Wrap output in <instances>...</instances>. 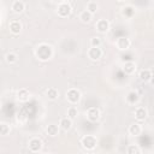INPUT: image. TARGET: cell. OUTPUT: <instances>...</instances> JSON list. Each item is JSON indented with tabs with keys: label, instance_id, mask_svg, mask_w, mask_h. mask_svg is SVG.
I'll return each instance as SVG.
<instances>
[{
	"label": "cell",
	"instance_id": "cell-1",
	"mask_svg": "<svg viewBox=\"0 0 154 154\" xmlns=\"http://www.w3.org/2000/svg\"><path fill=\"white\" fill-rule=\"evenodd\" d=\"M53 54H54L53 47L48 43H41L35 49V57L40 61H48L49 59H52Z\"/></svg>",
	"mask_w": 154,
	"mask_h": 154
},
{
	"label": "cell",
	"instance_id": "cell-2",
	"mask_svg": "<svg viewBox=\"0 0 154 154\" xmlns=\"http://www.w3.org/2000/svg\"><path fill=\"white\" fill-rule=\"evenodd\" d=\"M97 144V138L94 135H85L81 138V146L85 150H93Z\"/></svg>",
	"mask_w": 154,
	"mask_h": 154
},
{
	"label": "cell",
	"instance_id": "cell-3",
	"mask_svg": "<svg viewBox=\"0 0 154 154\" xmlns=\"http://www.w3.org/2000/svg\"><path fill=\"white\" fill-rule=\"evenodd\" d=\"M65 95H66V100H67L71 105L78 103L79 100H81V97H82L81 91H79L78 89H76V88H70V89L66 91Z\"/></svg>",
	"mask_w": 154,
	"mask_h": 154
},
{
	"label": "cell",
	"instance_id": "cell-4",
	"mask_svg": "<svg viewBox=\"0 0 154 154\" xmlns=\"http://www.w3.org/2000/svg\"><path fill=\"white\" fill-rule=\"evenodd\" d=\"M71 12H72V7H71V5H70L69 2H65V1H64V2L59 4L58 7H57V13H58V16L61 17V18L69 17V16L71 14Z\"/></svg>",
	"mask_w": 154,
	"mask_h": 154
},
{
	"label": "cell",
	"instance_id": "cell-5",
	"mask_svg": "<svg viewBox=\"0 0 154 154\" xmlns=\"http://www.w3.org/2000/svg\"><path fill=\"white\" fill-rule=\"evenodd\" d=\"M130 46H131V40L126 36H120L116 40V47L119 51H126L130 48Z\"/></svg>",
	"mask_w": 154,
	"mask_h": 154
},
{
	"label": "cell",
	"instance_id": "cell-6",
	"mask_svg": "<svg viewBox=\"0 0 154 154\" xmlns=\"http://www.w3.org/2000/svg\"><path fill=\"white\" fill-rule=\"evenodd\" d=\"M87 55H88V58H89L90 60L97 61V60H100L101 57H102V49H101L100 47H91V46H90V48H89L88 52H87Z\"/></svg>",
	"mask_w": 154,
	"mask_h": 154
},
{
	"label": "cell",
	"instance_id": "cell-7",
	"mask_svg": "<svg viewBox=\"0 0 154 154\" xmlns=\"http://www.w3.org/2000/svg\"><path fill=\"white\" fill-rule=\"evenodd\" d=\"M28 146H29V150H30V152H32V153H38V152H41L43 143H42V141H41L40 138L32 137V138H30Z\"/></svg>",
	"mask_w": 154,
	"mask_h": 154
},
{
	"label": "cell",
	"instance_id": "cell-8",
	"mask_svg": "<svg viewBox=\"0 0 154 154\" xmlns=\"http://www.w3.org/2000/svg\"><path fill=\"white\" fill-rule=\"evenodd\" d=\"M87 118H88V120L89 122H97L99 119H100V116H101V113H100V109L97 108V107H90V108H88L87 109Z\"/></svg>",
	"mask_w": 154,
	"mask_h": 154
},
{
	"label": "cell",
	"instance_id": "cell-9",
	"mask_svg": "<svg viewBox=\"0 0 154 154\" xmlns=\"http://www.w3.org/2000/svg\"><path fill=\"white\" fill-rule=\"evenodd\" d=\"M134 116H135L136 120H138V122H144V120L147 119V117H148V112H147V109H146L144 107L138 106V107L135 108Z\"/></svg>",
	"mask_w": 154,
	"mask_h": 154
},
{
	"label": "cell",
	"instance_id": "cell-10",
	"mask_svg": "<svg viewBox=\"0 0 154 154\" xmlns=\"http://www.w3.org/2000/svg\"><path fill=\"white\" fill-rule=\"evenodd\" d=\"M95 28H96V30H97L99 32L105 34V32H107V31L109 30V22H108L107 19H105V18H101V19H99V20L96 22Z\"/></svg>",
	"mask_w": 154,
	"mask_h": 154
},
{
	"label": "cell",
	"instance_id": "cell-11",
	"mask_svg": "<svg viewBox=\"0 0 154 154\" xmlns=\"http://www.w3.org/2000/svg\"><path fill=\"white\" fill-rule=\"evenodd\" d=\"M125 100H126V102H128L129 105L134 106V105H136V103L140 101V95H138V93H137V91L131 90V91H129V93H128V95H126Z\"/></svg>",
	"mask_w": 154,
	"mask_h": 154
},
{
	"label": "cell",
	"instance_id": "cell-12",
	"mask_svg": "<svg viewBox=\"0 0 154 154\" xmlns=\"http://www.w3.org/2000/svg\"><path fill=\"white\" fill-rule=\"evenodd\" d=\"M59 129H61L63 131H69L72 128V119H70L69 117H63L59 120Z\"/></svg>",
	"mask_w": 154,
	"mask_h": 154
},
{
	"label": "cell",
	"instance_id": "cell-13",
	"mask_svg": "<svg viewBox=\"0 0 154 154\" xmlns=\"http://www.w3.org/2000/svg\"><path fill=\"white\" fill-rule=\"evenodd\" d=\"M153 77V72L150 69H142L140 72H138V78L142 81V82H149Z\"/></svg>",
	"mask_w": 154,
	"mask_h": 154
},
{
	"label": "cell",
	"instance_id": "cell-14",
	"mask_svg": "<svg viewBox=\"0 0 154 154\" xmlns=\"http://www.w3.org/2000/svg\"><path fill=\"white\" fill-rule=\"evenodd\" d=\"M17 99H18L20 102H26V101H29V99H30V91H29V89H26V88L19 89V90L17 91Z\"/></svg>",
	"mask_w": 154,
	"mask_h": 154
},
{
	"label": "cell",
	"instance_id": "cell-15",
	"mask_svg": "<svg viewBox=\"0 0 154 154\" xmlns=\"http://www.w3.org/2000/svg\"><path fill=\"white\" fill-rule=\"evenodd\" d=\"M8 29H10V31H11L12 34L18 35V34L22 31V23H20L19 20H12V22H10V24H8Z\"/></svg>",
	"mask_w": 154,
	"mask_h": 154
},
{
	"label": "cell",
	"instance_id": "cell-16",
	"mask_svg": "<svg viewBox=\"0 0 154 154\" xmlns=\"http://www.w3.org/2000/svg\"><path fill=\"white\" fill-rule=\"evenodd\" d=\"M12 11L14 13H22L24 10H25V4L22 1V0H14L12 2V6H11Z\"/></svg>",
	"mask_w": 154,
	"mask_h": 154
},
{
	"label": "cell",
	"instance_id": "cell-17",
	"mask_svg": "<svg viewBox=\"0 0 154 154\" xmlns=\"http://www.w3.org/2000/svg\"><path fill=\"white\" fill-rule=\"evenodd\" d=\"M128 132H129V135H131V136H138V135H141V132H142V126H141L138 123H132V124L129 126Z\"/></svg>",
	"mask_w": 154,
	"mask_h": 154
},
{
	"label": "cell",
	"instance_id": "cell-18",
	"mask_svg": "<svg viewBox=\"0 0 154 154\" xmlns=\"http://www.w3.org/2000/svg\"><path fill=\"white\" fill-rule=\"evenodd\" d=\"M122 14L125 18H132L135 16V7H132L131 5H126L122 7Z\"/></svg>",
	"mask_w": 154,
	"mask_h": 154
},
{
	"label": "cell",
	"instance_id": "cell-19",
	"mask_svg": "<svg viewBox=\"0 0 154 154\" xmlns=\"http://www.w3.org/2000/svg\"><path fill=\"white\" fill-rule=\"evenodd\" d=\"M46 134L51 137H55L59 134V125L57 124H48L46 126Z\"/></svg>",
	"mask_w": 154,
	"mask_h": 154
},
{
	"label": "cell",
	"instance_id": "cell-20",
	"mask_svg": "<svg viewBox=\"0 0 154 154\" xmlns=\"http://www.w3.org/2000/svg\"><path fill=\"white\" fill-rule=\"evenodd\" d=\"M123 71H124L126 75H132V73H135V71H136V64H135L134 61H126V63H124V65H123Z\"/></svg>",
	"mask_w": 154,
	"mask_h": 154
},
{
	"label": "cell",
	"instance_id": "cell-21",
	"mask_svg": "<svg viewBox=\"0 0 154 154\" xmlns=\"http://www.w3.org/2000/svg\"><path fill=\"white\" fill-rule=\"evenodd\" d=\"M46 96L48 97V100L54 101V100H57V99L59 97V91H58L57 88L51 87V88H48V89L46 90Z\"/></svg>",
	"mask_w": 154,
	"mask_h": 154
},
{
	"label": "cell",
	"instance_id": "cell-22",
	"mask_svg": "<svg viewBox=\"0 0 154 154\" xmlns=\"http://www.w3.org/2000/svg\"><path fill=\"white\" fill-rule=\"evenodd\" d=\"M97 8H99V5H97V2H96V1L90 0V1H88V2H87V7H85V10H87L88 12H90L91 14L96 13V12H97Z\"/></svg>",
	"mask_w": 154,
	"mask_h": 154
},
{
	"label": "cell",
	"instance_id": "cell-23",
	"mask_svg": "<svg viewBox=\"0 0 154 154\" xmlns=\"http://www.w3.org/2000/svg\"><path fill=\"white\" fill-rule=\"evenodd\" d=\"M79 19H81V22H83V23H89V22L93 19V14H91L90 12H88L87 10H84V11H82V12L79 13Z\"/></svg>",
	"mask_w": 154,
	"mask_h": 154
},
{
	"label": "cell",
	"instance_id": "cell-24",
	"mask_svg": "<svg viewBox=\"0 0 154 154\" xmlns=\"http://www.w3.org/2000/svg\"><path fill=\"white\" fill-rule=\"evenodd\" d=\"M5 60H6V63H7V64H14V63H17L18 57H17V54H16V53L10 52V53H7V54L5 55Z\"/></svg>",
	"mask_w": 154,
	"mask_h": 154
},
{
	"label": "cell",
	"instance_id": "cell-25",
	"mask_svg": "<svg viewBox=\"0 0 154 154\" xmlns=\"http://www.w3.org/2000/svg\"><path fill=\"white\" fill-rule=\"evenodd\" d=\"M77 116H78V109H77V107L71 106V107L67 108V117H69L70 119L73 120L75 118H77Z\"/></svg>",
	"mask_w": 154,
	"mask_h": 154
},
{
	"label": "cell",
	"instance_id": "cell-26",
	"mask_svg": "<svg viewBox=\"0 0 154 154\" xmlns=\"http://www.w3.org/2000/svg\"><path fill=\"white\" fill-rule=\"evenodd\" d=\"M10 131H11V128H10L8 124H6V123H0V135H1V136L8 135Z\"/></svg>",
	"mask_w": 154,
	"mask_h": 154
},
{
	"label": "cell",
	"instance_id": "cell-27",
	"mask_svg": "<svg viewBox=\"0 0 154 154\" xmlns=\"http://www.w3.org/2000/svg\"><path fill=\"white\" fill-rule=\"evenodd\" d=\"M126 152H128L129 154H140V153H141V149H140V147L136 146V144H130V146L128 147Z\"/></svg>",
	"mask_w": 154,
	"mask_h": 154
},
{
	"label": "cell",
	"instance_id": "cell-28",
	"mask_svg": "<svg viewBox=\"0 0 154 154\" xmlns=\"http://www.w3.org/2000/svg\"><path fill=\"white\" fill-rule=\"evenodd\" d=\"M90 46H91V47H100V46H101V40H100V37H97V36L91 37V38H90Z\"/></svg>",
	"mask_w": 154,
	"mask_h": 154
},
{
	"label": "cell",
	"instance_id": "cell-29",
	"mask_svg": "<svg viewBox=\"0 0 154 154\" xmlns=\"http://www.w3.org/2000/svg\"><path fill=\"white\" fill-rule=\"evenodd\" d=\"M0 109H1V101H0Z\"/></svg>",
	"mask_w": 154,
	"mask_h": 154
},
{
	"label": "cell",
	"instance_id": "cell-30",
	"mask_svg": "<svg viewBox=\"0 0 154 154\" xmlns=\"http://www.w3.org/2000/svg\"><path fill=\"white\" fill-rule=\"evenodd\" d=\"M117 1H125V0H117Z\"/></svg>",
	"mask_w": 154,
	"mask_h": 154
}]
</instances>
